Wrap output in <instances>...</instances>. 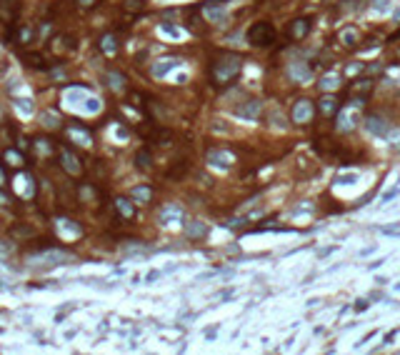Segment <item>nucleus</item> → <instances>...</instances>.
I'll return each instance as SVG.
<instances>
[{"instance_id": "a211bd4d", "label": "nucleus", "mask_w": 400, "mask_h": 355, "mask_svg": "<svg viewBox=\"0 0 400 355\" xmlns=\"http://www.w3.org/2000/svg\"><path fill=\"white\" fill-rule=\"evenodd\" d=\"M115 210H118L120 218H125V220H133L135 218V205L128 198H118L115 200Z\"/></svg>"}, {"instance_id": "1a4fd4ad", "label": "nucleus", "mask_w": 400, "mask_h": 355, "mask_svg": "<svg viewBox=\"0 0 400 355\" xmlns=\"http://www.w3.org/2000/svg\"><path fill=\"white\" fill-rule=\"evenodd\" d=\"M208 163L210 165H215V168H230L233 165V155L228 153V150H220V148H213V150H208Z\"/></svg>"}, {"instance_id": "f03ea898", "label": "nucleus", "mask_w": 400, "mask_h": 355, "mask_svg": "<svg viewBox=\"0 0 400 355\" xmlns=\"http://www.w3.org/2000/svg\"><path fill=\"white\" fill-rule=\"evenodd\" d=\"M240 68H243V60H240L238 55H233V53H225V55H220V58L213 60L210 78H213L215 85H230L235 78H238Z\"/></svg>"}, {"instance_id": "cd10ccee", "label": "nucleus", "mask_w": 400, "mask_h": 355, "mask_svg": "<svg viewBox=\"0 0 400 355\" xmlns=\"http://www.w3.org/2000/svg\"><path fill=\"white\" fill-rule=\"evenodd\" d=\"M205 15H208L213 23H220V20L225 18V13H223L220 8H213V5H210V8H205Z\"/></svg>"}, {"instance_id": "58836bf2", "label": "nucleus", "mask_w": 400, "mask_h": 355, "mask_svg": "<svg viewBox=\"0 0 400 355\" xmlns=\"http://www.w3.org/2000/svg\"><path fill=\"white\" fill-rule=\"evenodd\" d=\"M373 5H375V10H380V13H383V10H388V8H390V0H373Z\"/></svg>"}, {"instance_id": "aec40b11", "label": "nucleus", "mask_w": 400, "mask_h": 355, "mask_svg": "<svg viewBox=\"0 0 400 355\" xmlns=\"http://www.w3.org/2000/svg\"><path fill=\"white\" fill-rule=\"evenodd\" d=\"M308 30H310V23H308L305 18H300V20H293V23H290V35L295 38V40H303V38L308 35Z\"/></svg>"}, {"instance_id": "393cba45", "label": "nucleus", "mask_w": 400, "mask_h": 355, "mask_svg": "<svg viewBox=\"0 0 400 355\" xmlns=\"http://www.w3.org/2000/svg\"><path fill=\"white\" fill-rule=\"evenodd\" d=\"M100 48H103L105 55H115V50H118L115 35H103V38H100Z\"/></svg>"}, {"instance_id": "49530a36", "label": "nucleus", "mask_w": 400, "mask_h": 355, "mask_svg": "<svg viewBox=\"0 0 400 355\" xmlns=\"http://www.w3.org/2000/svg\"><path fill=\"white\" fill-rule=\"evenodd\" d=\"M395 18H398V20H400V10H398V13H395Z\"/></svg>"}, {"instance_id": "423d86ee", "label": "nucleus", "mask_w": 400, "mask_h": 355, "mask_svg": "<svg viewBox=\"0 0 400 355\" xmlns=\"http://www.w3.org/2000/svg\"><path fill=\"white\" fill-rule=\"evenodd\" d=\"M315 113V105L313 100H298L295 108H293V123H308Z\"/></svg>"}, {"instance_id": "6ab92c4d", "label": "nucleus", "mask_w": 400, "mask_h": 355, "mask_svg": "<svg viewBox=\"0 0 400 355\" xmlns=\"http://www.w3.org/2000/svg\"><path fill=\"white\" fill-rule=\"evenodd\" d=\"M355 123H358V113L343 110V113L338 115V128H340V130H353Z\"/></svg>"}, {"instance_id": "412c9836", "label": "nucleus", "mask_w": 400, "mask_h": 355, "mask_svg": "<svg viewBox=\"0 0 400 355\" xmlns=\"http://www.w3.org/2000/svg\"><path fill=\"white\" fill-rule=\"evenodd\" d=\"M130 198L138 200V203H148V200L153 198V190H150L148 185H135V188L130 190Z\"/></svg>"}, {"instance_id": "a19ab883", "label": "nucleus", "mask_w": 400, "mask_h": 355, "mask_svg": "<svg viewBox=\"0 0 400 355\" xmlns=\"http://www.w3.org/2000/svg\"><path fill=\"white\" fill-rule=\"evenodd\" d=\"M10 250H13V245H10V243H5V240L0 243V255H3V253H5V255H10Z\"/></svg>"}, {"instance_id": "5701e85b", "label": "nucleus", "mask_w": 400, "mask_h": 355, "mask_svg": "<svg viewBox=\"0 0 400 355\" xmlns=\"http://www.w3.org/2000/svg\"><path fill=\"white\" fill-rule=\"evenodd\" d=\"M23 60H25L30 68H38V70L45 68V58L40 55V53H23Z\"/></svg>"}, {"instance_id": "f3484780", "label": "nucleus", "mask_w": 400, "mask_h": 355, "mask_svg": "<svg viewBox=\"0 0 400 355\" xmlns=\"http://www.w3.org/2000/svg\"><path fill=\"white\" fill-rule=\"evenodd\" d=\"M183 218V208L180 205H165L163 210H160V223L163 225H170L173 220H180Z\"/></svg>"}, {"instance_id": "9d476101", "label": "nucleus", "mask_w": 400, "mask_h": 355, "mask_svg": "<svg viewBox=\"0 0 400 355\" xmlns=\"http://www.w3.org/2000/svg\"><path fill=\"white\" fill-rule=\"evenodd\" d=\"M58 233H60V238L70 240V238H80V235H83V228H80L78 223H73V220H68V218H60L58 220Z\"/></svg>"}, {"instance_id": "f704fd0d", "label": "nucleus", "mask_w": 400, "mask_h": 355, "mask_svg": "<svg viewBox=\"0 0 400 355\" xmlns=\"http://www.w3.org/2000/svg\"><path fill=\"white\" fill-rule=\"evenodd\" d=\"M43 123H45L48 128H55V125H58V115H53V113H43Z\"/></svg>"}, {"instance_id": "0eeeda50", "label": "nucleus", "mask_w": 400, "mask_h": 355, "mask_svg": "<svg viewBox=\"0 0 400 355\" xmlns=\"http://www.w3.org/2000/svg\"><path fill=\"white\" fill-rule=\"evenodd\" d=\"M60 160H63V168H65V173H70V175H80V173H83V165H80L78 155H75L73 150L63 148V150H60Z\"/></svg>"}, {"instance_id": "473e14b6", "label": "nucleus", "mask_w": 400, "mask_h": 355, "mask_svg": "<svg viewBox=\"0 0 400 355\" xmlns=\"http://www.w3.org/2000/svg\"><path fill=\"white\" fill-rule=\"evenodd\" d=\"M18 40H20V43H30V40H33V30H30V28H20Z\"/></svg>"}, {"instance_id": "c03bdc74", "label": "nucleus", "mask_w": 400, "mask_h": 355, "mask_svg": "<svg viewBox=\"0 0 400 355\" xmlns=\"http://www.w3.org/2000/svg\"><path fill=\"white\" fill-rule=\"evenodd\" d=\"M0 185H5V168L0 165Z\"/></svg>"}, {"instance_id": "4be33fe9", "label": "nucleus", "mask_w": 400, "mask_h": 355, "mask_svg": "<svg viewBox=\"0 0 400 355\" xmlns=\"http://www.w3.org/2000/svg\"><path fill=\"white\" fill-rule=\"evenodd\" d=\"M370 90H373V80H368V78H363V80H355L353 88H350V93H355L360 98H365Z\"/></svg>"}, {"instance_id": "2f4dec72", "label": "nucleus", "mask_w": 400, "mask_h": 355, "mask_svg": "<svg viewBox=\"0 0 400 355\" xmlns=\"http://www.w3.org/2000/svg\"><path fill=\"white\" fill-rule=\"evenodd\" d=\"M15 108H18L20 113H25V115L33 113V103H30V100H15Z\"/></svg>"}, {"instance_id": "e433bc0d", "label": "nucleus", "mask_w": 400, "mask_h": 355, "mask_svg": "<svg viewBox=\"0 0 400 355\" xmlns=\"http://www.w3.org/2000/svg\"><path fill=\"white\" fill-rule=\"evenodd\" d=\"M75 3H78V8H85V10H90V8H95V5L100 3V0H75Z\"/></svg>"}, {"instance_id": "c756f323", "label": "nucleus", "mask_w": 400, "mask_h": 355, "mask_svg": "<svg viewBox=\"0 0 400 355\" xmlns=\"http://www.w3.org/2000/svg\"><path fill=\"white\" fill-rule=\"evenodd\" d=\"M335 85H338V78H335V75H333V78L325 75L323 80H320V88H323V90H330V88H335Z\"/></svg>"}, {"instance_id": "79ce46f5", "label": "nucleus", "mask_w": 400, "mask_h": 355, "mask_svg": "<svg viewBox=\"0 0 400 355\" xmlns=\"http://www.w3.org/2000/svg\"><path fill=\"white\" fill-rule=\"evenodd\" d=\"M398 193H400V190H388V193L383 195V203H385V200H390V198H395V195H398Z\"/></svg>"}, {"instance_id": "9b49d317", "label": "nucleus", "mask_w": 400, "mask_h": 355, "mask_svg": "<svg viewBox=\"0 0 400 355\" xmlns=\"http://www.w3.org/2000/svg\"><path fill=\"white\" fill-rule=\"evenodd\" d=\"M365 128L373 135H378V138H388V133H390V123H385L380 115H370L368 120H365Z\"/></svg>"}, {"instance_id": "ddd939ff", "label": "nucleus", "mask_w": 400, "mask_h": 355, "mask_svg": "<svg viewBox=\"0 0 400 355\" xmlns=\"http://www.w3.org/2000/svg\"><path fill=\"white\" fill-rule=\"evenodd\" d=\"M235 115L238 118H245V120H253V118L260 115V100H245L243 105L235 108Z\"/></svg>"}, {"instance_id": "39448f33", "label": "nucleus", "mask_w": 400, "mask_h": 355, "mask_svg": "<svg viewBox=\"0 0 400 355\" xmlns=\"http://www.w3.org/2000/svg\"><path fill=\"white\" fill-rule=\"evenodd\" d=\"M65 135L70 138V143H75V145H83V148H88V145L93 143L90 130H85L83 125H68V128H65Z\"/></svg>"}, {"instance_id": "4468645a", "label": "nucleus", "mask_w": 400, "mask_h": 355, "mask_svg": "<svg viewBox=\"0 0 400 355\" xmlns=\"http://www.w3.org/2000/svg\"><path fill=\"white\" fill-rule=\"evenodd\" d=\"M180 65V60L178 58H165V60H158V63H153V68H150V73L155 75V78H163L165 73H170L173 68H178Z\"/></svg>"}, {"instance_id": "7ed1b4c3", "label": "nucleus", "mask_w": 400, "mask_h": 355, "mask_svg": "<svg viewBox=\"0 0 400 355\" xmlns=\"http://www.w3.org/2000/svg\"><path fill=\"white\" fill-rule=\"evenodd\" d=\"M68 260H70V250H63V248H48V250H40V253H33L25 258L28 265H45V268L63 265Z\"/></svg>"}, {"instance_id": "20e7f679", "label": "nucleus", "mask_w": 400, "mask_h": 355, "mask_svg": "<svg viewBox=\"0 0 400 355\" xmlns=\"http://www.w3.org/2000/svg\"><path fill=\"white\" fill-rule=\"evenodd\" d=\"M273 40H275V28L270 23H253L250 25V30H248V43L250 45L263 48V45H270Z\"/></svg>"}, {"instance_id": "dca6fc26", "label": "nucleus", "mask_w": 400, "mask_h": 355, "mask_svg": "<svg viewBox=\"0 0 400 355\" xmlns=\"http://www.w3.org/2000/svg\"><path fill=\"white\" fill-rule=\"evenodd\" d=\"M105 80H108V85H110L115 93H123L125 85H128L125 75H123V73H118V70H108V73H105Z\"/></svg>"}, {"instance_id": "bb28decb", "label": "nucleus", "mask_w": 400, "mask_h": 355, "mask_svg": "<svg viewBox=\"0 0 400 355\" xmlns=\"http://www.w3.org/2000/svg\"><path fill=\"white\" fill-rule=\"evenodd\" d=\"M5 158L10 160V165H15V168H20V165H23V158H20V153H18V150H13V148H8V150H5Z\"/></svg>"}, {"instance_id": "72a5a7b5", "label": "nucleus", "mask_w": 400, "mask_h": 355, "mask_svg": "<svg viewBox=\"0 0 400 355\" xmlns=\"http://www.w3.org/2000/svg\"><path fill=\"white\" fill-rule=\"evenodd\" d=\"M355 180H358V175H355V173H348V175H338V178H335V183H338V185H348V183H355Z\"/></svg>"}, {"instance_id": "7c9ffc66", "label": "nucleus", "mask_w": 400, "mask_h": 355, "mask_svg": "<svg viewBox=\"0 0 400 355\" xmlns=\"http://www.w3.org/2000/svg\"><path fill=\"white\" fill-rule=\"evenodd\" d=\"M293 73H295V78H298V80H308V70L300 65V63H293V68H290Z\"/></svg>"}, {"instance_id": "6e6552de", "label": "nucleus", "mask_w": 400, "mask_h": 355, "mask_svg": "<svg viewBox=\"0 0 400 355\" xmlns=\"http://www.w3.org/2000/svg\"><path fill=\"white\" fill-rule=\"evenodd\" d=\"M15 190H18V195H23V198H33L35 195V180H33V175L30 173H20L18 178H15Z\"/></svg>"}, {"instance_id": "4c0bfd02", "label": "nucleus", "mask_w": 400, "mask_h": 355, "mask_svg": "<svg viewBox=\"0 0 400 355\" xmlns=\"http://www.w3.org/2000/svg\"><path fill=\"white\" fill-rule=\"evenodd\" d=\"M143 5H140V0H128L125 3V10H130V13H138Z\"/></svg>"}, {"instance_id": "b1692460", "label": "nucleus", "mask_w": 400, "mask_h": 355, "mask_svg": "<svg viewBox=\"0 0 400 355\" xmlns=\"http://www.w3.org/2000/svg\"><path fill=\"white\" fill-rule=\"evenodd\" d=\"M35 150H38L40 155H45V158H53V153H55V150H53V143H50L48 138H38V140H35Z\"/></svg>"}, {"instance_id": "2eb2a0df", "label": "nucleus", "mask_w": 400, "mask_h": 355, "mask_svg": "<svg viewBox=\"0 0 400 355\" xmlns=\"http://www.w3.org/2000/svg\"><path fill=\"white\" fill-rule=\"evenodd\" d=\"M185 235L193 238V240H200V238L208 235V225L200 223V220H190V223H185Z\"/></svg>"}, {"instance_id": "c9c22d12", "label": "nucleus", "mask_w": 400, "mask_h": 355, "mask_svg": "<svg viewBox=\"0 0 400 355\" xmlns=\"http://www.w3.org/2000/svg\"><path fill=\"white\" fill-rule=\"evenodd\" d=\"M160 33H168V35H173V38H180V30H178V28H173V25H168V23H163V25H160Z\"/></svg>"}, {"instance_id": "f8f14e48", "label": "nucleus", "mask_w": 400, "mask_h": 355, "mask_svg": "<svg viewBox=\"0 0 400 355\" xmlns=\"http://www.w3.org/2000/svg\"><path fill=\"white\" fill-rule=\"evenodd\" d=\"M73 48H75V43H73L70 35H58V38H53V40H50V50L55 53V58H63V50L70 53Z\"/></svg>"}, {"instance_id": "c85d7f7f", "label": "nucleus", "mask_w": 400, "mask_h": 355, "mask_svg": "<svg viewBox=\"0 0 400 355\" xmlns=\"http://www.w3.org/2000/svg\"><path fill=\"white\" fill-rule=\"evenodd\" d=\"M135 160H138V168H150V153L148 150H140Z\"/></svg>"}, {"instance_id": "a878e982", "label": "nucleus", "mask_w": 400, "mask_h": 355, "mask_svg": "<svg viewBox=\"0 0 400 355\" xmlns=\"http://www.w3.org/2000/svg\"><path fill=\"white\" fill-rule=\"evenodd\" d=\"M320 110H323L325 115H335L338 113V100L335 98H323L320 100Z\"/></svg>"}, {"instance_id": "f257e3e1", "label": "nucleus", "mask_w": 400, "mask_h": 355, "mask_svg": "<svg viewBox=\"0 0 400 355\" xmlns=\"http://www.w3.org/2000/svg\"><path fill=\"white\" fill-rule=\"evenodd\" d=\"M63 105L83 110V113H98L100 110V98L85 85H70V88L63 90Z\"/></svg>"}, {"instance_id": "ea45409f", "label": "nucleus", "mask_w": 400, "mask_h": 355, "mask_svg": "<svg viewBox=\"0 0 400 355\" xmlns=\"http://www.w3.org/2000/svg\"><path fill=\"white\" fill-rule=\"evenodd\" d=\"M343 40H348V45H353V43H355V33H353V30H345V33H343Z\"/></svg>"}, {"instance_id": "a18cd8bd", "label": "nucleus", "mask_w": 400, "mask_h": 355, "mask_svg": "<svg viewBox=\"0 0 400 355\" xmlns=\"http://www.w3.org/2000/svg\"><path fill=\"white\" fill-rule=\"evenodd\" d=\"M0 3H10L13 5V3H18V0H0Z\"/></svg>"}, {"instance_id": "37998d69", "label": "nucleus", "mask_w": 400, "mask_h": 355, "mask_svg": "<svg viewBox=\"0 0 400 355\" xmlns=\"http://www.w3.org/2000/svg\"><path fill=\"white\" fill-rule=\"evenodd\" d=\"M395 333H398V330H393V333H388V335H385V340H383V345H388V343H390V340L395 338Z\"/></svg>"}]
</instances>
